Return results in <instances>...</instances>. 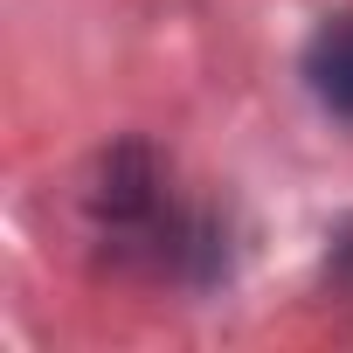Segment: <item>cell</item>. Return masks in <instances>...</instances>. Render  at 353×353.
Wrapping results in <instances>:
<instances>
[{
	"instance_id": "1",
	"label": "cell",
	"mask_w": 353,
	"mask_h": 353,
	"mask_svg": "<svg viewBox=\"0 0 353 353\" xmlns=\"http://www.w3.org/2000/svg\"><path fill=\"white\" fill-rule=\"evenodd\" d=\"M305 83H312V97L332 118L353 125V14H332V21L312 28V42H305Z\"/></svg>"
}]
</instances>
